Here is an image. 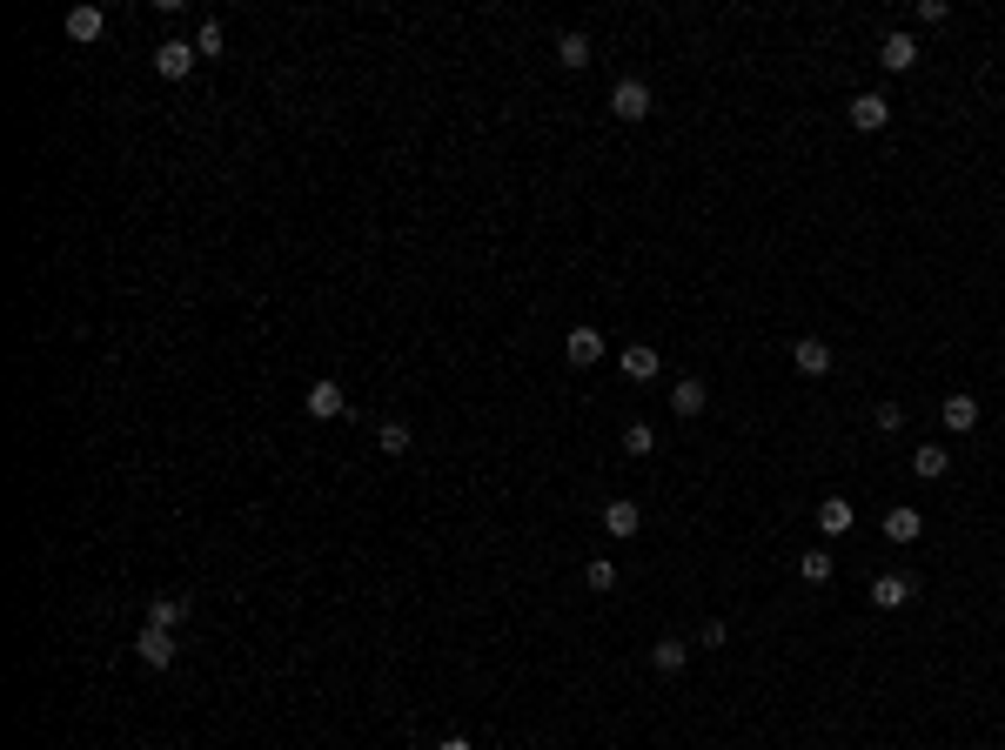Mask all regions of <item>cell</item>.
<instances>
[{
    "mask_svg": "<svg viewBox=\"0 0 1005 750\" xmlns=\"http://www.w3.org/2000/svg\"><path fill=\"white\" fill-rule=\"evenodd\" d=\"M436 750H469V737H443V744H436Z\"/></svg>",
    "mask_w": 1005,
    "mask_h": 750,
    "instance_id": "cell-27",
    "label": "cell"
},
{
    "mask_svg": "<svg viewBox=\"0 0 1005 750\" xmlns=\"http://www.w3.org/2000/svg\"><path fill=\"white\" fill-rule=\"evenodd\" d=\"M342 409H349V396H342V382H335V375L309 382V416H315V422H335Z\"/></svg>",
    "mask_w": 1005,
    "mask_h": 750,
    "instance_id": "cell-5",
    "label": "cell"
},
{
    "mask_svg": "<svg viewBox=\"0 0 1005 750\" xmlns=\"http://www.w3.org/2000/svg\"><path fill=\"white\" fill-rule=\"evenodd\" d=\"M624 449H630V456H650V449H657V429H650V422H630V429H624Z\"/></svg>",
    "mask_w": 1005,
    "mask_h": 750,
    "instance_id": "cell-25",
    "label": "cell"
},
{
    "mask_svg": "<svg viewBox=\"0 0 1005 750\" xmlns=\"http://www.w3.org/2000/svg\"><path fill=\"white\" fill-rule=\"evenodd\" d=\"M101 34H108V14H101V7H74V14H67V41L88 47V41H101Z\"/></svg>",
    "mask_w": 1005,
    "mask_h": 750,
    "instance_id": "cell-13",
    "label": "cell"
},
{
    "mask_svg": "<svg viewBox=\"0 0 1005 750\" xmlns=\"http://www.w3.org/2000/svg\"><path fill=\"white\" fill-rule=\"evenodd\" d=\"M878 67H885V74H912V67H918V41H912V34H885Z\"/></svg>",
    "mask_w": 1005,
    "mask_h": 750,
    "instance_id": "cell-9",
    "label": "cell"
},
{
    "mask_svg": "<svg viewBox=\"0 0 1005 750\" xmlns=\"http://www.w3.org/2000/svg\"><path fill=\"white\" fill-rule=\"evenodd\" d=\"M845 114H851V128H858V134H878L885 121H892V101H885V94H858Z\"/></svg>",
    "mask_w": 1005,
    "mask_h": 750,
    "instance_id": "cell-6",
    "label": "cell"
},
{
    "mask_svg": "<svg viewBox=\"0 0 1005 750\" xmlns=\"http://www.w3.org/2000/svg\"><path fill=\"white\" fill-rule=\"evenodd\" d=\"M650 663H657L664 677H677V670L691 663V643H684V637H657V643H650Z\"/></svg>",
    "mask_w": 1005,
    "mask_h": 750,
    "instance_id": "cell-16",
    "label": "cell"
},
{
    "mask_svg": "<svg viewBox=\"0 0 1005 750\" xmlns=\"http://www.w3.org/2000/svg\"><path fill=\"white\" fill-rule=\"evenodd\" d=\"M791 369L798 375H831V342L825 335H798V342H791Z\"/></svg>",
    "mask_w": 1005,
    "mask_h": 750,
    "instance_id": "cell-2",
    "label": "cell"
},
{
    "mask_svg": "<svg viewBox=\"0 0 1005 750\" xmlns=\"http://www.w3.org/2000/svg\"><path fill=\"white\" fill-rule=\"evenodd\" d=\"M376 442H382V449H389V456H409V442H416V429H409V422H402V416H389V422H382V429H376Z\"/></svg>",
    "mask_w": 1005,
    "mask_h": 750,
    "instance_id": "cell-20",
    "label": "cell"
},
{
    "mask_svg": "<svg viewBox=\"0 0 1005 750\" xmlns=\"http://www.w3.org/2000/svg\"><path fill=\"white\" fill-rule=\"evenodd\" d=\"M938 416H945V429H952V436H972V429H979V396H965V389H959V396H945V409H938Z\"/></svg>",
    "mask_w": 1005,
    "mask_h": 750,
    "instance_id": "cell-10",
    "label": "cell"
},
{
    "mask_svg": "<svg viewBox=\"0 0 1005 750\" xmlns=\"http://www.w3.org/2000/svg\"><path fill=\"white\" fill-rule=\"evenodd\" d=\"M563 355H570L577 369H597V362H603V335L590 329V322H583V329H570V335H563Z\"/></svg>",
    "mask_w": 1005,
    "mask_h": 750,
    "instance_id": "cell-8",
    "label": "cell"
},
{
    "mask_svg": "<svg viewBox=\"0 0 1005 750\" xmlns=\"http://www.w3.org/2000/svg\"><path fill=\"white\" fill-rule=\"evenodd\" d=\"M583 583H590V590H617V563H610V556H597V563H590V570H583Z\"/></svg>",
    "mask_w": 1005,
    "mask_h": 750,
    "instance_id": "cell-24",
    "label": "cell"
},
{
    "mask_svg": "<svg viewBox=\"0 0 1005 750\" xmlns=\"http://www.w3.org/2000/svg\"><path fill=\"white\" fill-rule=\"evenodd\" d=\"M603 530H610V536H637V530H644V509L630 503V496L603 503Z\"/></svg>",
    "mask_w": 1005,
    "mask_h": 750,
    "instance_id": "cell-12",
    "label": "cell"
},
{
    "mask_svg": "<svg viewBox=\"0 0 1005 750\" xmlns=\"http://www.w3.org/2000/svg\"><path fill=\"white\" fill-rule=\"evenodd\" d=\"M918 530H925V516H918V509H905V503L885 516V536H892V543H918Z\"/></svg>",
    "mask_w": 1005,
    "mask_h": 750,
    "instance_id": "cell-18",
    "label": "cell"
},
{
    "mask_svg": "<svg viewBox=\"0 0 1005 750\" xmlns=\"http://www.w3.org/2000/svg\"><path fill=\"white\" fill-rule=\"evenodd\" d=\"M181 617H188V596H155V603H148V623H155V630H175Z\"/></svg>",
    "mask_w": 1005,
    "mask_h": 750,
    "instance_id": "cell-19",
    "label": "cell"
},
{
    "mask_svg": "<svg viewBox=\"0 0 1005 750\" xmlns=\"http://www.w3.org/2000/svg\"><path fill=\"white\" fill-rule=\"evenodd\" d=\"M610 114H617V121H644V114H650V88L624 74V81L610 88Z\"/></svg>",
    "mask_w": 1005,
    "mask_h": 750,
    "instance_id": "cell-3",
    "label": "cell"
},
{
    "mask_svg": "<svg viewBox=\"0 0 1005 750\" xmlns=\"http://www.w3.org/2000/svg\"><path fill=\"white\" fill-rule=\"evenodd\" d=\"M851 523H858V516H851L845 496H825V503H818V530L825 536H851Z\"/></svg>",
    "mask_w": 1005,
    "mask_h": 750,
    "instance_id": "cell-17",
    "label": "cell"
},
{
    "mask_svg": "<svg viewBox=\"0 0 1005 750\" xmlns=\"http://www.w3.org/2000/svg\"><path fill=\"white\" fill-rule=\"evenodd\" d=\"M557 61L570 67V74H583V67H590V41H583V34H557Z\"/></svg>",
    "mask_w": 1005,
    "mask_h": 750,
    "instance_id": "cell-21",
    "label": "cell"
},
{
    "mask_svg": "<svg viewBox=\"0 0 1005 750\" xmlns=\"http://www.w3.org/2000/svg\"><path fill=\"white\" fill-rule=\"evenodd\" d=\"M798 576H804V583H825V576H831V550H804L798 556Z\"/></svg>",
    "mask_w": 1005,
    "mask_h": 750,
    "instance_id": "cell-23",
    "label": "cell"
},
{
    "mask_svg": "<svg viewBox=\"0 0 1005 750\" xmlns=\"http://www.w3.org/2000/svg\"><path fill=\"white\" fill-rule=\"evenodd\" d=\"M704 402H711V389H704L697 375H684V382L670 389V409H677V416H684V422H691V416H704Z\"/></svg>",
    "mask_w": 1005,
    "mask_h": 750,
    "instance_id": "cell-14",
    "label": "cell"
},
{
    "mask_svg": "<svg viewBox=\"0 0 1005 750\" xmlns=\"http://www.w3.org/2000/svg\"><path fill=\"white\" fill-rule=\"evenodd\" d=\"M222 47H228V27H222V21H201V34H195V54H201V61H215Z\"/></svg>",
    "mask_w": 1005,
    "mask_h": 750,
    "instance_id": "cell-22",
    "label": "cell"
},
{
    "mask_svg": "<svg viewBox=\"0 0 1005 750\" xmlns=\"http://www.w3.org/2000/svg\"><path fill=\"white\" fill-rule=\"evenodd\" d=\"M912 596H918V583L905 570H892V576H878V583H871V603H878V610H905Z\"/></svg>",
    "mask_w": 1005,
    "mask_h": 750,
    "instance_id": "cell-7",
    "label": "cell"
},
{
    "mask_svg": "<svg viewBox=\"0 0 1005 750\" xmlns=\"http://www.w3.org/2000/svg\"><path fill=\"white\" fill-rule=\"evenodd\" d=\"M134 650H141V663H148V670H168L181 643H175V630H155V623H141V643H134Z\"/></svg>",
    "mask_w": 1005,
    "mask_h": 750,
    "instance_id": "cell-4",
    "label": "cell"
},
{
    "mask_svg": "<svg viewBox=\"0 0 1005 750\" xmlns=\"http://www.w3.org/2000/svg\"><path fill=\"white\" fill-rule=\"evenodd\" d=\"M617 362H624V375H630V382H657V369H664L650 342H624V355H617Z\"/></svg>",
    "mask_w": 1005,
    "mask_h": 750,
    "instance_id": "cell-11",
    "label": "cell"
},
{
    "mask_svg": "<svg viewBox=\"0 0 1005 750\" xmlns=\"http://www.w3.org/2000/svg\"><path fill=\"white\" fill-rule=\"evenodd\" d=\"M952 469V456H945V442H918L912 449V476H925V483H938Z\"/></svg>",
    "mask_w": 1005,
    "mask_h": 750,
    "instance_id": "cell-15",
    "label": "cell"
},
{
    "mask_svg": "<svg viewBox=\"0 0 1005 750\" xmlns=\"http://www.w3.org/2000/svg\"><path fill=\"white\" fill-rule=\"evenodd\" d=\"M195 61H201L195 41H161V47H155V74H161V81H188V74H195Z\"/></svg>",
    "mask_w": 1005,
    "mask_h": 750,
    "instance_id": "cell-1",
    "label": "cell"
},
{
    "mask_svg": "<svg viewBox=\"0 0 1005 750\" xmlns=\"http://www.w3.org/2000/svg\"><path fill=\"white\" fill-rule=\"evenodd\" d=\"M878 429L898 436V429H905V409H898V402H878Z\"/></svg>",
    "mask_w": 1005,
    "mask_h": 750,
    "instance_id": "cell-26",
    "label": "cell"
}]
</instances>
